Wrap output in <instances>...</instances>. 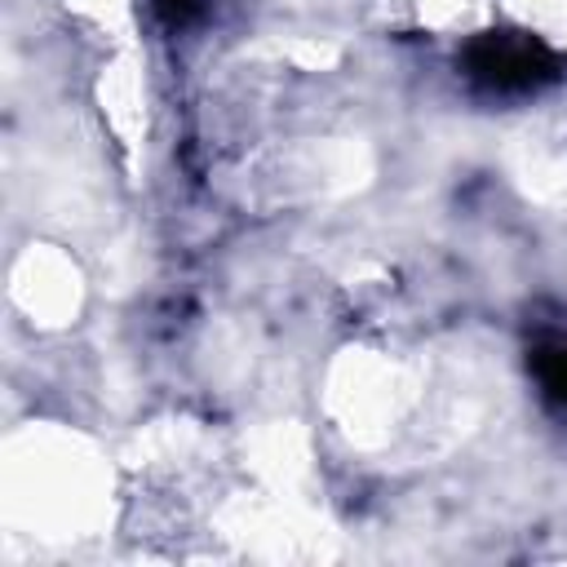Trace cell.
<instances>
[{
	"instance_id": "7a4b0ae2",
	"label": "cell",
	"mask_w": 567,
	"mask_h": 567,
	"mask_svg": "<svg viewBox=\"0 0 567 567\" xmlns=\"http://www.w3.org/2000/svg\"><path fill=\"white\" fill-rule=\"evenodd\" d=\"M527 368H532V377H536L545 403L567 416V332H545V337L532 346Z\"/></svg>"
},
{
	"instance_id": "6da1fadb",
	"label": "cell",
	"mask_w": 567,
	"mask_h": 567,
	"mask_svg": "<svg viewBox=\"0 0 567 567\" xmlns=\"http://www.w3.org/2000/svg\"><path fill=\"white\" fill-rule=\"evenodd\" d=\"M461 75L487 97H527L567 75V58L523 27H487L456 53Z\"/></svg>"
},
{
	"instance_id": "3957f363",
	"label": "cell",
	"mask_w": 567,
	"mask_h": 567,
	"mask_svg": "<svg viewBox=\"0 0 567 567\" xmlns=\"http://www.w3.org/2000/svg\"><path fill=\"white\" fill-rule=\"evenodd\" d=\"M199 4H204V0H155L159 18H164L168 27H186V22L199 13Z\"/></svg>"
}]
</instances>
